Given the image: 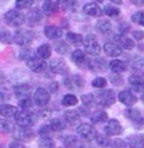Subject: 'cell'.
<instances>
[{
    "label": "cell",
    "instance_id": "5bb4252c",
    "mask_svg": "<svg viewBox=\"0 0 144 148\" xmlns=\"http://www.w3.org/2000/svg\"><path fill=\"white\" fill-rule=\"evenodd\" d=\"M117 98H118V100H119L120 103L125 104L127 107H132V106H134L135 103L137 102V97L131 90H123V91H120V92L118 93Z\"/></svg>",
    "mask_w": 144,
    "mask_h": 148
},
{
    "label": "cell",
    "instance_id": "d590c367",
    "mask_svg": "<svg viewBox=\"0 0 144 148\" xmlns=\"http://www.w3.org/2000/svg\"><path fill=\"white\" fill-rule=\"evenodd\" d=\"M66 40L72 45H80L83 42V36L78 33L69 32V33H66Z\"/></svg>",
    "mask_w": 144,
    "mask_h": 148
},
{
    "label": "cell",
    "instance_id": "680465c9",
    "mask_svg": "<svg viewBox=\"0 0 144 148\" xmlns=\"http://www.w3.org/2000/svg\"><path fill=\"white\" fill-rule=\"evenodd\" d=\"M141 100H142V102L144 103V93L142 94V95H141Z\"/></svg>",
    "mask_w": 144,
    "mask_h": 148
},
{
    "label": "cell",
    "instance_id": "9f6ffc18",
    "mask_svg": "<svg viewBox=\"0 0 144 148\" xmlns=\"http://www.w3.org/2000/svg\"><path fill=\"white\" fill-rule=\"evenodd\" d=\"M56 90H57V83H56V82L51 83V91H52V92H55Z\"/></svg>",
    "mask_w": 144,
    "mask_h": 148
},
{
    "label": "cell",
    "instance_id": "816d5d0a",
    "mask_svg": "<svg viewBox=\"0 0 144 148\" xmlns=\"http://www.w3.org/2000/svg\"><path fill=\"white\" fill-rule=\"evenodd\" d=\"M132 36L134 37L136 40H142L144 38V32H142V30H134V32H132Z\"/></svg>",
    "mask_w": 144,
    "mask_h": 148
},
{
    "label": "cell",
    "instance_id": "ab89813d",
    "mask_svg": "<svg viewBox=\"0 0 144 148\" xmlns=\"http://www.w3.org/2000/svg\"><path fill=\"white\" fill-rule=\"evenodd\" d=\"M131 19H132L133 23H135V24H137V25H140V26L144 27V10L134 12V14L132 15Z\"/></svg>",
    "mask_w": 144,
    "mask_h": 148
},
{
    "label": "cell",
    "instance_id": "681fc988",
    "mask_svg": "<svg viewBox=\"0 0 144 148\" xmlns=\"http://www.w3.org/2000/svg\"><path fill=\"white\" fill-rule=\"evenodd\" d=\"M110 148H126V141L117 138L115 141H111Z\"/></svg>",
    "mask_w": 144,
    "mask_h": 148
},
{
    "label": "cell",
    "instance_id": "bcb514c9",
    "mask_svg": "<svg viewBox=\"0 0 144 148\" xmlns=\"http://www.w3.org/2000/svg\"><path fill=\"white\" fill-rule=\"evenodd\" d=\"M16 8L17 9H27L30 8L34 3V0H16Z\"/></svg>",
    "mask_w": 144,
    "mask_h": 148
},
{
    "label": "cell",
    "instance_id": "7a4b0ae2",
    "mask_svg": "<svg viewBox=\"0 0 144 148\" xmlns=\"http://www.w3.org/2000/svg\"><path fill=\"white\" fill-rule=\"evenodd\" d=\"M15 120L18 127L21 128H30L32 126H34L36 122V114L30 110H21L18 111Z\"/></svg>",
    "mask_w": 144,
    "mask_h": 148
},
{
    "label": "cell",
    "instance_id": "e575fe53",
    "mask_svg": "<svg viewBox=\"0 0 144 148\" xmlns=\"http://www.w3.org/2000/svg\"><path fill=\"white\" fill-rule=\"evenodd\" d=\"M95 139H96L97 145L101 148H108L110 147V145H111L110 138L108 137L107 135H105V134H97Z\"/></svg>",
    "mask_w": 144,
    "mask_h": 148
},
{
    "label": "cell",
    "instance_id": "ac0fdd59",
    "mask_svg": "<svg viewBox=\"0 0 144 148\" xmlns=\"http://www.w3.org/2000/svg\"><path fill=\"white\" fill-rule=\"evenodd\" d=\"M30 92H32V86L28 83H19L14 86V93L19 99L29 97Z\"/></svg>",
    "mask_w": 144,
    "mask_h": 148
},
{
    "label": "cell",
    "instance_id": "836d02e7",
    "mask_svg": "<svg viewBox=\"0 0 144 148\" xmlns=\"http://www.w3.org/2000/svg\"><path fill=\"white\" fill-rule=\"evenodd\" d=\"M53 46H54V49L56 51V53H59V54H61V55L68 54L69 51H70V46H69L64 40H60V39H57V40L54 42Z\"/></svg>",
    "mask_w": 144,
    "mask_h": 148
},
{
    "label": "cell",
    "instance_id": "5b68a950",
    "mask_svg": "<svg viewBox=\"0 0 144 148\" xmlns=\"http://www.w3.org/2000/svg\"><path fill=\"white\" fill-rule=\"evenodd\" d=\"M83 46H84V51L87 54L89 55L97 56L100 54V45H99V42L97 39V37L95 36L93 34H89L86 37H83Z\"/></svg>",
    "mask_w": 144,
    "mask_h": 148
},
{
    "label": "cell",
    "instance_id": "ffe728a7",
    "mask_svg": "<svg viewBox=\"0 0 144 148\" xmlns=\"http://www.w3.org/2000/svg\"><path fill=\"white\" fill-rule=\"evenodd\" d=\"M104 51L110 57H118V56L122 55V53H123V49L118 46L116 43H114V42H107V43H105Z\"/></svg>",
    "mask_w": 144,
    "mask_h": 148
},
{
    "label": "cell",
    "instance_id": "8d00e7d4",
    "mask_svg": "<svg viewBox=\"0 0 144 148\" xmlns=\"http://www.w3.org/2000/svg\"><path fill=\"white\" fill-rule=\"evenodd\" d=\"M14 130H15V126L11 121L0 119V132L1 134H11Z\"/></svg>",
    "mask_w": 144,
    "mask_h": 148
},
{
    "label": "cell",
    "instance_id": "b9f144b4",
    "mask_svg": "<svg viewBox=\"0 0 144 148\" xmlns=\"http://www.w3.org/2000/svg\"><path fill=\"white\" fill-rule=\"evenodd\" d=\"M0 42L5 44H10L12 42V35L7 29H0Z\"/></svg>",
    "mask_w": 144,
    "mask_h": 148
},
{
    "label": "cell",
    "instance_id": "7dc6e473",
    "mask_svg": "<svg viewBox=\"0 0 144 148\" xmlns=\"http://www.w3.org/2000/svg\"><path fill=\"white\" fill-rule=\"evenodd\" d=\"M52 132H53V131L51 130L48 125H43V126L39 127V129H38V135H39V137H51Z\"/></svg>",
    "mask_w": 144,
    "mask_h": 148
},
{
    "label": "cell",
    "instance_id": "f907efd6",
    "mask_svg": "<svg viewBox=\"0 0 144 148\" xmlns=\"http://www.w3.org/2000/svg\"><path fill=\"white\" fill-rule=\"evenodd\" d=\"M132 66L134 69H142L144 67V60H142L141 57H136L132 62Z\"/></svg>",
    "mask_w": 144,
    "mask_h": 148
},
{
    "label": "cell",
    "instance_id": "8fae6325",
    "mask_svg": "<svg viewBox=\"0 0 144 148\" xmlns=\"http://www.w3.org/2000/svg\"><path fill=\"white\" fill-rule=\"evenodd\" d=\"M64 84L70 90H79V89L84 86V79L79 74H74V75L65 77Z\"/></svg>",
    "mask_w": 144,
    "mask_h": 148
},
{
    "label": "cell",
    "instance_id": "ee69618b",
    "mask_svg": "<svg viewBox=\"0 0 144 148\" xmlns=\"http://www.w3.org/2000/svg\"><path fill=\"white\" fill-rule=\"evenodd\" d=\"M91 85L93 88H96V89H102V88H105L107 85V80L105 77H102V76H97V77H95L92 80Z\"/></svg>",
    "mask_w": 144,
    "mask_h": 148
},
{
    "label": "cell",
    "instance_id": "f35d334b",
    "mask_svg": "<svg viewBox=\"0 0 144 148\" xmlns=\"http://www.w3.org/2000/svg\"><path fill=\"white\" fill-rule=\"evenodd\" d=\"M38 146L41 148H54L55 141L52 139V137H39Z\"/></svg>",
    "mask_w": 144,
    "mask_h": 148
},
{
    "label": "cell",
    "instance_id": "30bf717a",
    "mask_svg": "<svg viewBox=\"0 0 144 148\" xmlns=\"http://www.w3.org/2000/svg\"><path fill=\"white\" fill-rule=\"evenodd\" d=\"M27 62V66L30 71L35 72V73H41V72H44L45 70L47 69V63L45 62L44 60L37 57V56H33L30 57Z\"/></svg>",
    "mask_w": 144,
    "mask_h": 148
},
{
    "label": "cell",
    "instance_id": "6da1fadb",
    "mask_svg": "<svg viewBox=\"0 0 144 148\" xmlns=\"http://www.w3.org/2000/svg\"><path fill=\"white\" fill-rule=\"evenodd\" d=\"M3 19H5V23L10 27H20L26 23V16L21 11L16 9L8 10L5 14Z\"/></svg>",
    "mask_w": 144,
    "mask_h": 148
},
{
    "label": "cell",
    "instance_id": "7c38bea8",
    "mask_svg": "<svg viewBox=\"0 0 144 148\" xmlns=\"http://www.w3.org/2000/svg\"><path fill=\"white\" fill-rule=\"evenodd\" d=\"M14 134V137L17 141H29L35 137V132L30 128H21L19 127L18 129L15 128V130L12 131Z\"/></svg>",
    "mask_w": 144,
    "mask_h": 148
},
{
    "label": "cell",
    "instance_id": "7402d4cb",
    "mask_svg": "<svg viewBox=\"0 0 144 148\" xmlns=\"http://www.w3.org/2000/svg\"><path fill=\"white\" fill-rule=\"evenodd\" d=\"M83 11L84 14L89 15V16H92V17H99L101 16L104 12H102V9L100 8L97 2H89V3H86L83 6Z\"/></svg>",
    "mask_w": 144,
    "mask_h": 148
},
{
    "label": "cell",
    "instance_id": "f6af8a7d",
    "mask_svg": "<svg viewBox=\"0 0 144 148\" xmlns=\"http://www.w3.org/2000/svg\"><path fill=\"white\" fill-rule=\"evenodd\" d=\"M81 101H82V103H83L86 107H90V106H92V104L96 102V100H95V95H93V94L88 93V94L81 95Z\"/></svg>",
    "mask_w": 144,
    "mask_h": 148
},
{
    "label": "cell",
    "instance_id": "f546056e",
    "mask_svg": "<svg viewBox=\"0 0 144 148\" xmlns=\"http://www.w3.org/2000/svg\"><path fill=\"white\" fill-rule=\"evenodd\" d=\"M96 29L100 34H108L111 30V23L108 19H100L96 23Z\"/></svg>",
    "mask_w": 144,
    "mask_h": 148
},
{
    "label": "cell",
    "instance_id": "83f0119b",
    "mask_svg": "<svg viewBox=\"0 0 144 148\" xmlns=\"http://www.w3.org/2000/svg\"><path fill=\"white\" fill-rule=\"evenodd\" d=\"M26 18L28 19V21L32 24V25H36V24H39L43 19V12L38 8H33L28 11Z\"/></svg>",
    "mask_w": 144,
    "mask_h": 148
},
{
    "label": "cell",
    "instance_id": "d6986e66",
    "mask_svg": "<svg viewBox=\"0 0 144 148\" xmlns=\"http://www.w3.org/2000/svg\"><path fill=\"white\" fill-rule=\"evenodd\" d=\"M44 35L48 39H53V40H57L60 39L63 35V30L60 27L57 26H54V25H51V26H46L44 28Z\"/></svg>",
    "mask_w": 144,
    "mask_h": 148
},
{
    "label": "cell",
    "instance_id": "cb8c5ba5",
    "mask_svg": "<svg viewBox=\"0 0 144 148\" xmlns=\"http://www.w3.org/2000/svg\"><path fill=\"white\" fill-rule=\"evenodd\" d=\"M71 61L74 64L82 66L83 64H86V62H87V55H86V53L82 49L77 48V49H74L71 53Z\"/></svg>",
    "mask_w": 144,
    "mask_h": 148
},
{
    "label": "cell",
    "instance_id": "2e32d148",
    "mask_svg": "<svg viewBox=\"0 0 144 148\" xmlns=\"http://www.w3.org/2000/svg\"><path fill=\"white\" fill-rule=\"evenodd\" d=\"M114 39L116 40V44L120 47L122 49H127V51H131L135 47V42L129 38V37H126L125 35H115Z\"/></svg>",
    "mask_w": 144,
    "mask_h": 148
},
{
    "label": "cell",
    "instance_id": "94428289",
    "mask_svg": "<svg viewBox=\"0 0 144 148\" xmlns=\"http://www.w3.org/2000/svg\"><path fill=\"white\" fill-rule=\"evenodd\" d=\"M59 148H64V147H59Z\"/></svg>",
    "mask_w": 144,
    "mask_h": 148
},
{
    "label": "cell",
    "instance_id": "ba28073f",
    "mask_svg": "<svg viewBox=\"0 0 144 148\" xmlns=\"http://www.w3.org/2000/svg\"><path fill=\"white\" fill-rule=\"evenodd\" d=\"M104 130H105V135H107L108 137H110V136H120L124 132L123 126L116 119H108Z\"/></svg>",
    "mask_w": 144,
    "mask_h": 148
},
{
    "label": "cell",
    "instance_id": "484cf974",
    "mask_svg": "<svg viewBox=\"0 0 144 148\" xmlns=\"http://www.w3.org/2000/svg\"><path fill=\"white\" fill-rule=\"evenodd\" d=\"M63 144L64 148H86L81 139L75 136H66L63 140Z\"/></svg>",
    "mask_w": 144,
    "mask_h": 148
},
{
    "label": "cell",
    "instance_id": "277c9868",
    "mask_svg": "<svg viewBox=\"0 0 144 148\" xmlns=\"http://www.w3.org/2000/svg\"><path fill=\"white\" fill-rule=\"evenodd\" d=\"M116 93L114 92V90L108 89V90H102L95 97V100L99 106L108 108L110 106H113L116 102Z\"/></svg>",
    "mask_w": 144,
    "mask_h": 148
},
{
    "label": "cell",
    "instance_id": "3957f363",
    "mask_svg": "<svg viewBox=\"0 0 144 148\" xmlns=\"http://www.w3.org/2000/svg\"><path fill=\"white\" fill-rule=\"evenodd\" d=\"M34 37H35V34L32 30L20 28V29H17L14 33L12 40L19 46H27L34 40Z\"/></svg>",
    "mask_w": 144,
    "mask_h": 148
},
{
    "label": "cell",
    "instance_id": "74e56055",
    "mask_svg": "<svg viewBox=\"0 0 144 148\" xmlns=\"http://www.w3.org/2000/svg\"><path fill=\"white\" fill-rule=\"evenodd\" d=\"M78 102H79L78 98H77L74 94H71V93L65 94L62 98V104L64 107H73V106H77Z\"/></svg>",
    "mask_w": 144,
    "mask_h": 148
},
{
    "label": "cell",
    "instance_id": "4fadbf2b",
    "mask_svg": "<svg viewBox=\"0 0 144 148\" xmlns=\"http://www.w3.org/2000/svg\"><path fill=\"white\" fill-rule=\"evenodd\" d=\"M50 67V70L55 74H68L69 73V67L66 63L61 60V58H54L50 62V64L47 65Z\"/></svg>",
    "mask_w": 144,
    "mask_h": 148
},
{
    "label": "cell",
    "instance_id": "11a10c76",
    "mask_svg": "<svg viewBox=\"0 0 144 148\" xmlns=\"http://www.w3.org/2000/svg\"><path fill=\"white\" fill-rule=\"evenodd\" d=\"M131 1H132L133 5L137 6V7H142V6H144V0H131Z\"/></svg>",
    "mask_w": 144,
    "mask_h": 148
},
{
    "label": "cell",
    "instance_id": "d6a6232c",
    "mask_svg": "<svg viewBox=\"0 0 144 148\" xmlns=\"http://www.w3.org/2000/svg\"><path fill=\"white\" fill-rule=\"evenodd\" d=\"M64 117V121L69 122V123H75L77 121L80 119V113L78 112V110H66L63 114Z\"/></svg>",
    "mask_w": 144,
    "mask_h": 148
},
{
    "label": "cell",
    "instance_id": "9a60e30c",
    "mask_svg": "<svg viewBox=\"0 0 144 148\" xmlns=\"http://www.w3.org/2000/svg\"><path fill=\"white\" fill-rule=\"evenodd\" d=\"M128 83L132 90L137 93H144V79L140 75H131L128 77Z\"/></svg>",
    "mask_w": 144,
    "mask_h": 148
},
{
    "label": "cell",
    "instance_id": "8992f818",
    "mask_svg": "<svg viewBox=\"0 0 144 148\" xmlns=\"http://www.w3.org/2000/svg\"><path fill=\"white\" fill-rule=\"evenodd\" d=\"M124 116L133 123L135 128L142 129L144 127V116L140 109L136 108H128L124 111Z\"/></svg>",
    "mask_w": 144,
    "mask_h": 148
},
{
    "label": "cell",
    "instance_id": "c3c4849f",
    "mask_svg": "<svg viewBox=\"0 0 144 148\" xmlns=\"http://www.w3.org/2000/svg\"><path fill=\"white\" fill-rule=\"evenodd\" d=\"M33 51L30 48H23L20 51V55H19V58L20 60H25V61H28L30 57H33Z\"/></svg>",
    "mask_w": 144,
    "mask_h": 148
},
{
    "label": "cell",
    "instance_id": "603a6c76",
    "mask_svg": "<svg viewBox=\"0 0 144 148\" xmlns=\"http://www.w3.org/2000/svg\"><path fill=\"white\" fill-rule=\"evenodd\" d=\"M90 120L91 123L93 125H100L108 121V113L104 110H96L93 111L90 116Z\"/></svg>",
    "mask_w": 144,
    "mask_h": 148
},
{
    "label": "cell",
    "instance_id": "6f0895ef",
    "mask_svg": "<svg viewBox=\"0 0 144 148\" xmlns=\"http://www.w3.org/2000/svg\"><path fill=\"white\" fill-rule=\"evenodd\" d=\"M109 1H111L114 3H117V5H120L122 3V0H109Z\"/></svg>",
    "mask_w": 144,
    "mask_h": 148
},
{
    "label": "cell",
    "instance_id": "9c48e42d",
    "mask_svg": "<svg viewBox=\"0 0 144 148\" xmlns=\"http://www.w3.org/2000/svg\"><path fill=\"white\" fill-rule=\"evenodd\" d=\"M77 132L81 138L86 139V140H92L95 139L96 135L98 134L95 127L91 126L90 123H81L77 127Z\"/></svg>",
    "mask_w": 144,
    "mask_h": 148
},
{
    "label": "cell",
    "instance_id": "4316f807",
    "mask_svg": "<svg viewBox=\"0 0 144 148\" xmlns=\"http://www.w3.org/2000/svg\"><path fill=\"white\" fill-rule=\"evenodd\" d=\"M109 70L116 74H120L127 70V65L122 60H113L109 62Z\"/></svg>",
    "mask_w": 144,
    "mask_h": 148
},
{
    "label": "cell",
    "instance_id": "db71d44e",
    "mask_svg": "<svg viewBox=\"0 0 144 148\" xmlns=\"http://www.w3.org/2000/svg\"><path fill=\"white\" fill-rule=\"evenodd\" d=\"M128 30H129V26H128L127 24H123V25H120V26H119V32L122 33L120 35H124V34L127 33Z\"/></svg>",
    "mask_w": 144,
    "mask_h": 148
},
{
    "label": "cell",
    "instance_id": "52a82bcc",
    "mask_svg": "<svg viewBox=\"0 0 144 148\" xmlns=\"http://www.w3.org/2000/svg\"><path fill=\"white\" fill-rule=\"evenodd\" d=\"M51 100V94L45 89V88H37L36 91L34 92V98L33 102L35 103L37 107H45L48 104Z\"/></svg>",
    "mask_w": 144,
    "mask_h": 148
},
{
    "label": "cell",
    "instance_id": "60d3db41",
    "mask_svg": "<svg viewBox=\"0 0 144 148\" xmlns=\"http://www.w3.org/2000/svg\"><path fill=\"white\" fill-rule=\"evenodd\" d=\"M105 15H107L108 17H116L119 15V9L115 7V6H113V5H107L106 7H105V9L102 11Z\"/></svg>",
    "mask_w": 144,
    "mask_h": 148
},
{
    "label": "cell",
    "instance_id": "44dd1931",
    "mask_svg": "<svg viewBox=\"0 0 144 148\" xmlns=\"http://www.w3.org/2000/svg\"><path fill=\"white\" fill-rule=\"evenodd\" d=\"M127 145L131 148H144V135L134 134L127 137Z\"/></svg>",
    "mask_w": 144,
    "mask_h": 148
},
{
    "label": "cell",
    "instance_id": "7bdbcfd3",
    "mask_svg": "<svg viewBox=\"0 0 144 148\" xmlns=\"http://www.w3.org/2000/svg\"><path fill=\"white\" fill-rule=\"evenodd\" d=\"M33 100L27 97V98H23V99H19V102H18V106L21 108V110H29L32 107H33Z\"/></svg>",
    "mask_w": 144,
    "mask_h": 148
},
{
    "label": "cell",
    "instance_id": "4dcf8cb0",
    "mask_svg": "<svg viewBox=\"0 0 144 148\" xmlns=\"http://www.w3.org/2000/svg\"><path fill=\"white\" fill-rule=\"evenodd\" d=\"M57 9V6H56V2H54L53 0H44L43 5H42V12L50 16L54 14Z\"/></svg>",
    "mask_w": 144,
    "mask_h": 148
},
{
    "label": "cell",
    "instance_id": "f5cc1de1",
    "mask_svg": "<svg viewBox=\"0 0 144 148\" xmlns=\"http://www.w3.org/2000/svg\"><path fill=\"white\" fill-rule=\"evenodd\" d=\"M9 148H26V147H25V145L23 143L16 140V141H11L9 144Z\"/></svg>",
    "mask_w": 144,
    "mask_h": 148
},
{
    "label": "cell",
    "instance_id": "d4e9b609",
    "mask_svg": "<svg viewBox=\"0 0 144 148\" xmlns=\"http://www.w3.org/2000/svg\"><path fill=\"white\" fill-rule=\"evenodd\" d=\"M56 6L65 11H74L78 8V0H57Z\"/></svg>",
    "mask_w": 144,
    "mask_h": 148
},
{
    "label": "cell",
    "instance_id": "1f68e13d",
    "mask_svg": "<svg viewBox=\"0 0 144 148\" xmlns=\"http://www.w3.org/2000/svg\"><path fill=\"white\" fill-rule=\"evenodd\" d=\"M48 126H50L51 130L54 132V131H62V130H64L66 123H65V121L63 120L62 118H53V119H51Z\"/></svg>",
    "mask_w": 144,
    "mask_h": 148
},
{
    "label": "cell",
    "instance_id": "e0dca14e",
    "mask_svg": "<svg viewBox=\"0 0 144 148\" xmlns=\"http://www.w3.org/2000/svg\"><path fill=\"white\" fill-rule=\"evenodd\" d=\"M18 111L19 110H18L17 107L11 106V104L3 103V104H1V106H0V116H1L3 119L15 118Z\"/></svg>",
    "mask_w": 144,
    "mask_h": 148
},
{
    "label": "cell",
    "instance_id": "f1b7e54d",
    "mask_svg": "<svg viewBox=\"0 0 144 148\" xmlns=\"http://www.w3.org/2000/svg\"><path fill=\"white\" fill-rule=\"evenodd\" d=\"M36 53H37V57L42 58V60H47L50 58L52 55V47L50 44H42L37 47L36 49Z\"/></svg>",
    "mask_w": 144,
    "mask_h": 148
},
{
    "label": "cell",
    "instance_id": "91938a15",
    "mask_svg": "<svg viewBox=\"0 0 144 148\" xmlns=\"http://www.w3.org/2000/svg\"><path fill=\"white\" fill-rule=\"evenodd\" d=\"M0 148H3V146H2V145H0Z\"/></svg>",
    "mask_w": 144,
    "mask_h": 148
}]
</instances>
